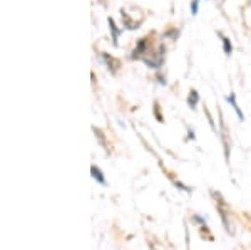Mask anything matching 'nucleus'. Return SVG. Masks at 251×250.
Returning <instances> with one entry per match:
<instances>
[{"label":"nucleus","instance_id":"f257e3e1","mask_svg":"<svg viewBox=\"0 0 251 250\" xmlns=\"http://www.w3.org/2000/svg\"><path fill=\"white\" fill-rule=\"evenodd\" d=\"M92 176L99 181V183H106V180H104V176H102V173H100V170H97L96 167H92Z\"/></svg>","mask_w":251,"mask_h":250}]
</instances>
